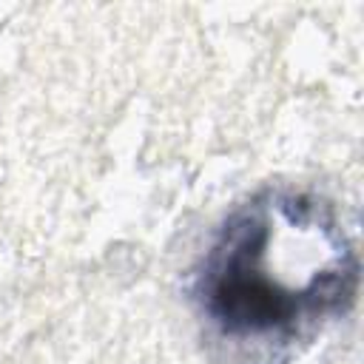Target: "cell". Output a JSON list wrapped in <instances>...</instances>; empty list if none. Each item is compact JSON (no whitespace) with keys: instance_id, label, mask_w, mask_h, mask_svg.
Listing matches in <instances>:
<instances>
[{"instance_id":"cell-1","label":"cell","mask_w":364,"mask_h":364,"mask_svg":"<svg viewBox=\"0 0 364 364\" xmlns=\"http://www.w3.org/2000/svg\"><path fill=\"white\" fill-rule=\"evenodd\" d=\"M355 253L327 205L264 193L239 208L208 250L199 301L222 338L276 350L353 301Z\"/></svg>"}]
</instances>
